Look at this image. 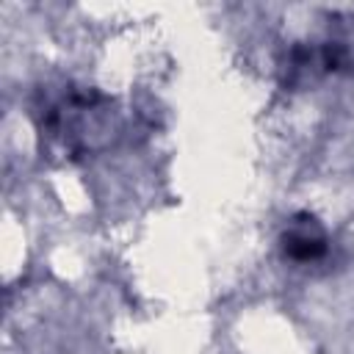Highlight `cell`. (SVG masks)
Wrapping results in <instances>:
<instances>
[{"instance_id":"cell-1","label":"cell","mask_w":354,"mask_h":354,"mask_svg":"<svg viewBox=\"0 0 354 354\" xmlns=\"http://www.w3.org/2000/svg\"><path fill=\"white\" fill-rule=\"evenodd\" d=\"M285 252L296 260H310L324 252V235L318 230H293L285 238Z\"/></svg>"}]
</instances>
